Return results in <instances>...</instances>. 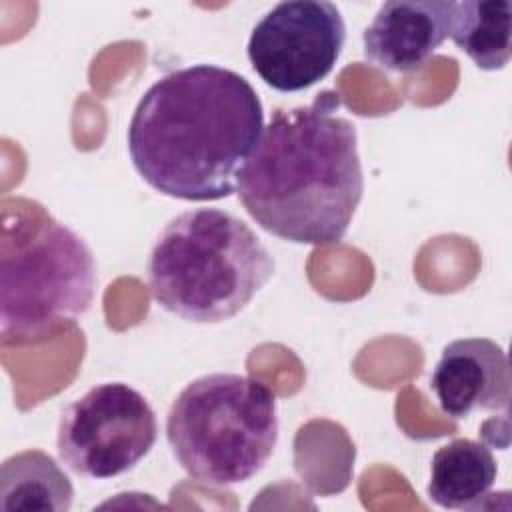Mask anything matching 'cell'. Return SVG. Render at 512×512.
Listing matches in <instances>:
<instances>
[{
    "label": "cell",
    "mask_w": 512,
    "mask_h": 512,
    "mask_svg": "<svg viewBox=\"0 0 512 512\" xmlns=\"http://www.w3.org/2000/svg\"><path fill=\"white\" fill-rule=\"evenodd\" d=\"M264 130L254 86L230 68L192 64L158 78L128 124L136 172L164 196L212 202L238 178Z\"/></svg>",
    "instance_id": "6da1fadb"
},
{
    "label": "cell",
    "mask_w": 512,
    "mask_h": 512,
    "mask_svg": "<svg viewBox=\"0 0 512 512\" xmlns=\"http://www.w3.org/2000/svg\"><path fill=\"white\" fill-rule=\"evenodd\" d=\"M340 96L278 108L238 178V198L266 232L296 244H336L364 194L356 126L338 116Z\"/></svg>",
    "instance_id": "7a4b0ae2"
},
{
    "label": "cell",
    "mask_w": 512,
    "mask_h": 512,
    "mask_svg": "<svg viewBox=\"0 0 512 512\" xmlns=\"http://www.w3.org/2000/svg\"><path fill=\"white\" fill-rule=\"evenodd\" d=\"M274 268L256 232L220 208H192L174 216L146 262L154 300L196 324L224 322L242 312Z\"/></svg>",
    "instance_id": "3957f363"
},
{
    "label": "cell",
    "mask_w": 512,
    "mask_h": 512,
    "mask_svg": "<svg viewBox=\"0 0 512 512\" xmlns=\"http://www.w3.org/2000/svg\"><path fill=\"white\" fill-rule=\"evenodd\" d=\"M96 292L88 244L42 204L12 198L2 208L0 332L4 342L42 340L82 316Z\"/></svg>",
    "instance_id": "277c9868"
},
{
    "label": "cell",
    "mask_w": 512,
    "mask_h": 512,
    "mask_svg": "<svg viewBox=\"0 0 512 512\" xmlns=\"http://www.w3.org/2000/svg\"><path fill=\"white\" fill-rule=\"evenodd\" d=\"M166 438L192 480L206 486L246 482L264 468L278 442L276 396L248 376H200L172 402Z\"/></svg>",
    "instance_id": "5b68a950"
},
{
    "label": "cell",
    "mask_w": 512,
    "mask_h": 512,
    "mask_svg": "<svg viewBox=\"0 0 512 512\" xmlns=\"http://www.w3.org/2000/svg\"><path fill=\"white\" fill-rule=\"evenodd\" d=\"M158 422L150 402L124 382L92 386L60 416L56 448L78 476L114 478L154 448Z\"/></svg>",
    "instance_id": "8992f818"
},
{
    "label": "cell",
    "mask_w": 512,
    "mask_h": 512,
    "mask_svg": "<svg viewBox=\"0 0 512 512\" xmlns=\"http://www.w3.org/2000/svg\"><path fill=\"white\" fill-rule=\"evenodd\" d=\"M346 42V24L336 4L288 0L272 6L252 28L248 60L278 92H300L324 80Z\"/></svg>",
    "instance_id": "52a82bcc"
},
{
    "label": "cell",
    "mask_w": 512,
    "mask_h": 512,
    "mask_svg": "<svg viewBox=\"0 0 512 512\" xmlns=\"http://www.w3.org/2000/svg\"><path fill=\"white\" fill-rule=\"evenodd\" d=\"M440 410L468 418L476 410L510 412L512 376L504 348L490 338H460L444 346L430 376Z\"/></svg>",
    "instance_id": "ba28073f"
},
{
    "label": "cell",
    "mask_w": 512,
    "mask_h": 512,
    "mask_svg": "<svg viewBox=\"0 0 512 512\" xmlns=\"http://www.w3.org/2000/svg\"><path fill=\"white\" fill-rule=\"evenodd\" d=\"M452 2H384L362 32L364 56L388 72L418 70L448 38Z\"/></svg>",
    "instance_id": "9c48e42d"
},
{
    "label": "cell",
    "mask_w": 512,
    "mask_h": 512,
    "mask_svg": "<svg viewBox=\"0 0 512 512\" xmlns=\"http://www.w3.org/2000/svg\"><path fill=\"white\" fill-rule=\"evenodd\" d=\"M496 472V460L486 442L456 438L434 452L426 490L442 508L478 510L490 496Z\"/></svg>",
    "instance_id": "30bf717a"
},
{
    "label": "cell",
    "mask_w": 512,
    "mask_h": 512,
    "mask_svg": "<svg viewBox=\"0 0 512 512\" xmlns=\"http://www.w3.org/2000/svg\"><path fill=\"white\" fill-rule=\"evenodd\" d=\"M72 502L74 488L70 478L44 450H22L2 462V512H68Z\"/></svg>",
    "instance_id": "8fae6325"
},
{
    "label": "cell",
    "mask_w": 512,
    "mask_h": 512,
    "mask_svg": "<svg viewBox=\"0 0 512 512\" xmlns=\"http://www.w3.org/2000/svg\"><path fill=\"white\" fill-rule=\"evenodd\" d=\"M448 36L480 70H502L512 54V4L452 2Z\"/></svg>",
    "instance_id": "7c38bea8"
}]
</instances>
